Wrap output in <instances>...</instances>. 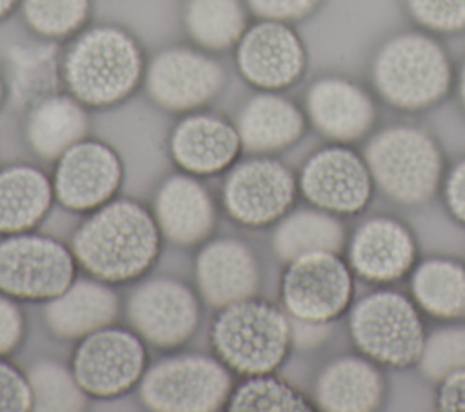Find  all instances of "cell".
<instances>
[{"label": "cell", "mask_w": 465, "mask_h": 412, "mask_svg": "<svg viewBox=\"0 0 465 412\" xmlns=\"http://www.w3.org/2000/svg\"><path fill=\"white\" fill-rule=\"evenodd\" d=\"M225 410L231 412H311L314 401L274 372L245 376L232 385Z\"/></svg>", "instance_id": "cell-31"}, {"label": "cell", "mask_w": 465, "mask_h": 412, "mask_svg": "<svg viewBox=\"0 0 465 412\" xmlns=\"http://www.w3.org/2000/svg\"><path fill=\"white\" fill-rule=\"evenodd\" d=\"M54 201L53 180L38 165L0 167V236L35 231Z\"/></svg>", "instance_id": "cell-25"}, {"label": "cell", "mask_w": 465, "mask_h": 412, "mask_svg": "<svg viewBox=\"0 0 465 412\" xmlns=\"http://www.w3.org/2000/svg\"><path fill=\"white\" fill-rule=\"evenodd\" d=\"M69 367L89 397H120L138 388L149 367L147 343L131 327L113 323L78 339Z\"/></svg>", "instance_id": "cell-10"}, {"label": "cell", "mask_w": 465, "mask_h": 412, "mask_svg": "<svg viewBox=\"0 0 465 412\" xmlns=\"http://www.w3.org/2000/svg\"><path fill=\"white\" fill-rule=\"evenodd\" d=\"M305 111L280 93L262 91L240 111L236 129L243 152L274 154L292 147L307 131Z\"/></svg>", "instance_id": "cell-24"}, {"label": "cell", "mask_w": 465, "mask_h": 412, "mask_svg": "<svg viewBox=\"0 0 465 412\" xmlns=\"http://www.w3.org/2000/svg\"><path fill=\"white\" fill-rule=\"evenodd\" d=\"M85 105L69 93H54L29 107L25 140L31 151L45 162H56L69 147L87 138Z\"/></svg>", "instance_id": "cell-26"}, {"label": "cell", "mask_w": 465, "mask_h": 412, "mask_svg": "<svg viewBox=\"0 0 465 412\" xmlns=\"http://www.w3.org/2000/svg\"><path fill=\"white\" fill-rule=\"evenodd\" d=\"M171 162L196 178L227 172L242 156L243 147L236 129L220 114L189 113L167 138Z\"/></svg>", "instance_id": "cell-19"}, {"label": "cell", "mask_w": 465, "mask_h": 412, "mask_svg": "<svg viewBox=\"0 0 465 412\" xmlns=\"http://www.w3.org/2000/svg\"><path fill=\"white\" fill-rule=\"evenodd\" d=\"M298 176L271 154L238 160L225 174L220 200L225 214L251 229L274 227L296 201Z\"/></svg>", "instance_id": "cell-11"}, {"label": "cell", "mask_w": 465, "mask_h": 412, "mask_svg": "<svg viewBox=\"0 0 465 412\" xmlns=\"http://www.w3.org/2000/svg\"><path fill=\"white\" fill-rule=\"evenodd\" d=\"M409 290L425 316L441 323L465 321V261L452 256L418 260Z\"/></svg>", "instance_id": "cell-27"}, {"label": "cell", "mask_w": 465, "mask_h": 412, "mask_svg": "<svg viewBox=\"0 0 465 412\" xmlns=\"http://www.w3.org/2000/svg\"><path fill=\"white\" fill-rule=\"evenodd\" d=\"M329 327L331 323H312V321H302V319L291 318L292 345L298 348L320 347L329 336Z\"/></svg>", "instance_id": "cell-41"}, {"label": "cell", "mask_w": 465, "mask_h": 412, "mask_svg": "<svg viewBox=\"0 0 465 412\" xmlns=\"http://www.w3.org/2000/svg\"><path fill=\"white\" fill-rule=\"evenodd\" d=\"M262 281L256 252L238 238H216L200 245L194 260V287L200 299L213 307L256 296Z\"/></svg>", "instance_id": "cell-20"}, {"label": "cell", "mask_w": 465, "mask_h": 412, "mask_svg": "<svg viewBox=\"0 0 465 412\" xmlns=\"http://www.w3.org/2000/svg\"><path fill=\"white\" fill-rule=\"evenodd\" d=\"M356 350L387 368L416 367L427 330L411 294L380 287L354 299L347 312Z\"/></svg>", "instance_id": "cell-6"}, {"label": "cell", "mask_w": 465, "mask_h": 412, "mask_svg": "<svg viewBox=\"0 0 465 412\" xmlns=\"http://www.w3.org/2000/svg\"><path fill=\"white\" fill-rule=\"evenodd\" d=\"M151 211L163 240L176 247H200L216 225V207L209 189L200 178L182 171L158 185Z\"/></svg>", "instance_id": "cell-21"}, {"label": "cell", "mask_w": 465, "mask_h": 412, "mask_svg": "<svg viewBox=\"0 0 465 412\" xmlns=\"http://www.w3.org/2000/svg\"><path fill=\"white\" fill-rule=\"evenodd\" d=\"M25 374L33 394V410L74 412L85 408L89 396L80 388L69 365L40 359Z\"/></svg>", "instance_id": "cell-32"}, {"label": "cell", "mask_w": 465, "mask_h": 412, "mask_svg": "<svg viewBox=\"0 0 465 412\" xmlns=\"http://www.w3.org/2000/svg\"><path fill=\"white\" fill-rule=\"evenodd\" d=\"M67 93L85 107H111L127 100L145 76L136 38L116 25L80 33L62 56Z\"/></svg>", "instance_id": "cell-3"}, {"label": "cell", "mask_w": 465, "mask_h": 412, "mask_svg": "<svg viewBox=\"0 0 465 412\" xmlns=\"http://www.w3.org/2000/svg\"><path fill=\"white\" fill-rule=\"evenodd\" d=\"M27 25L49 40L76 33L87 20L89 0H24Z\"/></svg>", "instance_id": "cell-34"}, {"label": "cell", "mask_w": 465, "mask_h": 412, "mask_svg": "<svg viewBox=\"0 0 465 412\" xmlns=\"http://www.w3.org/2000/svg\"><path fill=\"white\" fill-rule=\"evenodd\" d=\"M64 241L35 231L2 236L0 292L16 301H49L62 294L78 272Z\"/></svg>", "instance_id": "cell-8"}, {"label": "cell", "mask_w": 465, "mask_h": 412, "mask_svg": "<svg viewBox=\"0 0 465 412\" xmlns=\"http://www.w3.org/2000/svg\"><path fill=\"white\" fill-rule=\"evenodd\" d=\"M280 278V303L296 319L334 323L354 301V272L340 252H307L287 263Z\"/></svg>", "instance_id": "cell-9"}, {"label": "cell", "mask_w": 465, "mask_h": 412, "mask_svg": "<svg viewBox=\"0 0 465 412\" xmlns=\"http://www.w3.org/2000/svg\"><path fill=\"white\" fill-rule=\"evenodd\" d=\"M9 89L29 107L42 98L60 93L62 56L53 44H18L7 54Z\"/></svg>", "instance_id": "cell-29"}, {"label": "cell", "mask_w": 465, "mask_h": 412, "mask_svg": "<svg viewBox=\"0 0 465 412\" xmlns=\"http://www.w3.org/2000/svg\"><path fill=\"white\" fill-rule=\"evenodd\" d=\"M303 111L309 125L334 143L352 145L367 140L378 123L374 94L341 74L316 78L307 87Z\"/></svg>", "instance_id": "cell-17"}, {"label": "cell", "mask_w": 465, "mask_h": 412, "mask_svg": "<svg viewBox=\"0 0 465 412\" xmlns=\"http://www.w3.org/2000/svg\"><path fill=\"white\" fill-rule=\"evenodd\" d=\"M51 180L56 203L89 214L116 198L124 183V162L113 145L84 138L54 162Z\"/></svg>", "instance_id": "cell-14"}, {"label": "cell", "mask_w": 465, "mask_h": 412, "mask_svg": "<svg viewBox=\"0 0 465 412\" xmlns=\"http://www.w3.org/2000/svg\"><path fill=\"white\" fill-rule=\"evenodd\" d=\"M151 100L173 113H193L209 103L225 85L222 65L209 54L171 47L156 54L143 76Z\"/></svg>", "instance_id": "cell-18"}, {"label": "cell", "mask_w": 465, "mask_h": 412, "mask_svg": "<svg viewBox=\"0 0 465 412\" xmlns=\"http://www.w3.org/2000/svg\"><path fill=\"white\" fill-rule=\"evenodd\" d=\"M25 338V316L20 301L0 292V356L13 354Z\"/></svg>", "instance_id": "cell-37"}, {"label": "cell", "mask_w": 465, "mask_h": 412, "mask_svg": "<svg viewBox=\"0 0 465 412\" xmlns=\"http://www.w3.org/2000/svg\"><path fill=\"white\" fill-rule=\"evenodd\" d=\"M202 299L196 289L174 278L142 281L125 301L129 327L151 347L173 352L200 325Z\"/></svg>", "instance_id": "cell-13"}, {"label": "cell", "mask_w": 465, "mask_h": 412, "mask_svg": "<svg viewBox=\"0 0 465 412\" xmlns=\"http://www.w3.org/2000/svg\"><path fill=\"white\" fill-rule=\"evenodd\" d=\"M162 240L149 207L133 198H113L84 218L69 247L91 278L120 285L143 278L156 265Z\"/></svg>", "instance_id": "cell-1"}, {"label": "cell", "mask_w": 465, "mask_h": 412, "mask_svg": "<svg viewBox=\"0 0 465 412\" xmlns=\"http://www.w3.org/2000/svg\"><path fill=\"white\" fill-rule=\"evenodd\" d=\"M16 2H18V0H0V20L5 18V16L13 11V7L16 5Z\"/></svg>", "instance_id": "cell-43"}, {"label": "cell", "mask_w": 465, "mask_h": 412, "mask_svg": "<svg viewBox=\"0 0 465 412\" xmlns=\"http://www.w3.org/2000/svg\"><path fill=\"white\" fill-rule=\"evenodd\" d=\"M411 20L432 34L465 33V0H403Z\"/></svg>", "instance_id": "cell-35"}, {"label": "cell", "mask_w": 465, "mask_h": 412, "mask_svg": "<svg viewBox=\"0 0 465 412\" xmlns=\"http://www.w3.org/2000/svg\"><path fill=\"white\" fill-rule=\"evenodd\" d=\"M232 390L231 370L205 354H173L147 367L138 394L156 412H216Z\"/></svg>", "instance_id": "cell-7"}, {"label": "cell", "mask_w": 465, "mask_h": 412, "mask_svg": "<svg viewBox=\"0 0 465 412\" xmlns=\"http://www.w3.org/2000/svg\"><path fill=\"white\" fill-rule=\"evenodd\" d=\"M345 260L356 278L389 285L403 280L418 261V240L409 223L392 214L360 221L347 238Z\"/></svg>", "instance_id": "cell-16"}, {"label": "cell", "mask_w": 465, "mask_h": 412, "mask_svg": "<svg viewBox=\"0 0 465 412\" xmlns=\"http://www.w3.org/2000/svg\"><path fill=\"white\" fill-rule=\"evenodd\" d=\"M416 368L430 381L440 383L456 370L465 368V321H447L427 332Z\"/></svg>", "instance_id": "cell-33"}, {"label": "cell", "mask_w": 465, "mask_h": 412, "mask_svg": "<svg viewBox=\"0 0 465 412\" xmlns=\"http://www.w3.org/2000/svg\"><path fill=\"white\" fill-rule=\"evenodd\" d=\"M120 312V298L109 283L76 278L62 294L45 301L44 321L54 338L78 341L116 323Z\"/></svg>", "instance_id": "cell-23"}, {"label": "cell", "mask_w": 465, "mask_h": 412, "mask_svg": "<svg viewBox=\"0 0 465 412\" xmlns=\"http://www.w3.org/2000/svg\"><path fill=\"white\" fill-rule=\"evenodd\" d=\"M298 176L303 200L340 218L361 214L376 185L361 152L351 143H327L307 156Z\"/></svg>", "instance_id": "cell-12"}, {"label": "cell", "mask_w": 465, "mask_h": 412, "mask_svg": "<svg viewBox=\"0 0 465 412\" xmlns=\"http://www.w3.org/2000/svg\"><path fill=\"white\" fill-rule=\"evenodd\" d=\"M33 410L27 374L0 356V412Z\"/></svg>", "instance_id": "cell-36"}, {"label": "cell", "mask_w": 465, "mask_h": 412, "mask_svg": "<svg viewBox=\"0 0 465 412\" xmlns=\"http://www.w3.org/2000/svg\"><path fill=\"white\" fill-rule=\"evenodd\" d=\"M454 85H456V93H458V100H460V105L465 113V58L456 73V80H454Z\"/></svg>", "instance_id": "cell-42"}, {"label": "cell", "mask_w": 465, "mask_h": 412, "mask_svg": "<svg viewBox=\"0 0 465 412\" xmlns=\"http://www.w3.org/2000/svg\"><path fill=\"white\" fill-rule=\"evenodd\" d=\"M183 22L189 36L211 51L236 45L247 29V16L240 0H189Z\"/></svg>", "instance_id": "cell-30"}, {"label": "cell", "mask_w": 465, "mask_h": 412, "mask_svg": "<svg viewBox=\"0 0 465 412\" xmlns=\"http://www.w3.org/2000/svg\"><path fill=\"white\" fill-rule=\"evenodd\" d=\"M349 232L343 218L318 207L291 209L272 231V250L282 263L307 252L343 254Z\"/></svg>", "instance_id": "cell-28"}, {"label": "cell", "mask_w": 465, "mask_h": 412, "mask_svg": "<svg viewBox=\"0 0 465 412\" xmlns=\"http://www.w3.org/2000/svg\"><path fill=\"white\" fill-rule=\"evenodd\" d=\"M361 154L376 189L405 207L429 203L440 192L447 172L440 142L427 129L411 123L374 131Z\"/></svg>", "instance_id": "cell-4"}, {"label": "cell", "mask_w": 465, "mask_h": 412, "mask_svg": "<svg viewBox=\"0 0 465 412\" xmlns=\"http://www.w3.org/2000/svg\"><path fill=\"white\" fill-rule=\"evenodd\" d=\"M440 191L449 216L465 227V156L447 169Z\"/></svg>", "instance_id": "cell-39"}, {"label": "cell", "mask_w": 465, "mask_h": 412, "mask_svg": "<svg viewBox=\"0 0 465 412\" xmlns=\"http://www.w3.org/2000/svg\"><path fill=\"white\" fill-rule=\"evenodd\" d=\"M387 394V379L378 363L363 354L332 358L318 372L312 388L316 408L327 412H372Z\"/></svg>", "instance_id": "cell-22"}, {"label": "cell", "mask_w": 465, "mask_h": 412, "mask_svg": "<svg viewBox=\"0 0 465 412\" xmlns=\"http://www.w3.org/2000/svg\"><path fill=\"white\" fill-rule=\"evenodd\" d=\"M247 4L258 18L291 24L312 15L322 0H247Z\"/></svg>", "instance_id": "cell-38"}, {"label": "cell", "mask_w": 465, "mask_h": 412, "mask_svg": "<svg viewBox=\"0 0 465 412\" xmlns=\"http://www.w3.org/2000/svg\"><path fill=\"white\" fill-rule=\"evenodd\" d=\"M454 80L449 51L436 34L420 27L385 38L371 62L374 94L403 113H421L441 103Z\"/></svg>", "instance_id": "cell-2"}, {"label": "cell", "mask_w": 465, "mask_h": 412, "mask_svg": "<svg viewBox=\"0 0 465 412\" xmlns=\"http://www.w3.org/2000/svg\"><path fill=\"white\" fill-rule=\"evenodd\" d=\"M236 65L252 87L280 93L303 76L307 49L289 22L260 18L238 40Z\"/></svg>", "instance_id": "cell-15"}, {"label": "cell", "mask_w": 465, "mask_h": 412, "mask_svg": "<svg viewBox=\"0 0 465 412\" xmlns=\"http://www.w3.org/2000/svg\"><path fill=\"white\" fill-rule=\"evenodd\" d=\"M4 98H5V82H4V78L0 74V107L4 103Z\"/></svg>", "instance_id": "cell-44"}, {"label": "cell", "mask_w": 465, "mask_h": 412, "mask_svg": "<svg viewBox=\"0 0 465 412\" xmlns=\"http://www.w3.org/2000/svg\"><path fill=\"white\" fill-rule=\"evenodd\" d=\"M434 407L443 412H465V368L436 383Z\"/></svg>", "instance_id": "cell-40"}, {"label": "cell", "mask_w": 465, "mask_h": 412, "mask_svg": "<svg viewBox=\"0 0 465 412\" xmlns=\"http://www.w3.org/2000/svg\"><path fill=\"white\" fill-rule=\"evenodd\" d=\"M209 341L214 356L240 378L276 372L294 347L289 314L258 296L218 309Z\"/></svg>", "instance_id": "cell-5"}]
</instances>
